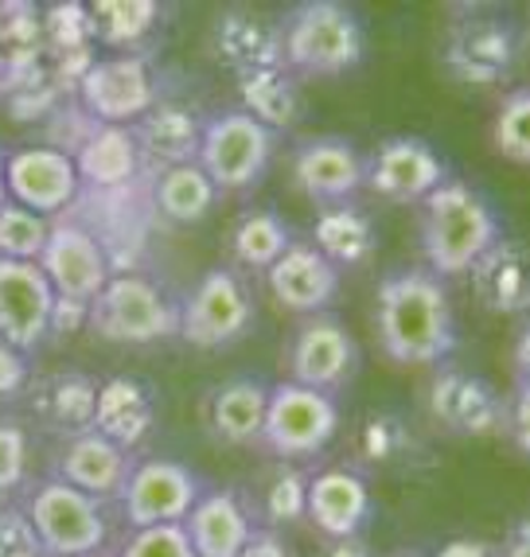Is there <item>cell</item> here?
<instances>
[{"instance_id":"obj_1","label":"cell","mask_w":530,"mask_h":557,"mask_svg":"<svg viewBox=\"0 0 530 557\" xmlns=\"http://www.w3.org/2000/svg\"><path fill=\"white\" fill-rule=\"evenodd\" d=\"M374 332L394 367H441L456 351L448 293L429 270H394L374 297Z\"/></svg>"},{"instance_id":"obj_2","label":"cell","mask_w":530,"mask_h":557,"mask_svg":"<svg viewBox=\"0 0 530 557\" xmlns=\"http://www.w3.org/2000/svg\"><path fill=\"white\" fill-rule=\"evenodd\" d=\"M500 242L492 203L465 180H445L421 199V253L433 277H460Z\"/></svg>"},{"instance_id":"obj_3","label":"cell","mask_w":530,"mask_h":557,"mask_svg":"<svg viewBox=\"0 0 530 557\" xmlns=\"http://www.w3.org/2000/svg\"><path fill=\"white\" fill-rule=\"evenodd\" d=\"M281 28V66L288 75H347L363 63V24L352 4L308 0L288 12Z\"/></svg>"},{"instance_id":"obj_4","label":"cell","mask_w":530,"mask_h":557,"mask_svg":"<svg viewBox=\"0 0 530 557\" xmlns=\"http://www.w3.org/2000/svg\"><path fill=\"white\" fill-rule=\"evenodd\" d=\"M86 324L106 344L149 347L180 332V305L145 273H110L102 293L90 300Z\"/></svg>"},{"instance_id":"obj_5","label":"cell","mask_w":530,"mask_h":557,"mask_svg":"<svg viewBox=\"0 0 530 557\" xmlns=\"http://www.w3.org/2000/svg\"><path fill=\"white\" fill-rule=\"evenodd\" d=\"M273 145H278V133H270L250 113L226 110L204 121L196 164L207 172L214 191H243L258 184L261 172L270 168Z\"/></svg>"},{"instance_id":"obj_6","label":"cell","mask_w":530,"mask_h":557,"mask_svg":"<svg viewBox=\"0 0 530 557\" xmlns=\"http://www.w3.org/2000/svg\"><path fill=\"white\" fill-rule=\"evenodd\" d=\"M340 433V406L332 394L308 391L297 382H278L270 386V406H266V429L261 445L281 460H312L320 456Z\"/></svg>"},{"instance_id":"obj_7","label":"cell","mask_w":530,"mask_h":557,"mask_svg":"<svg viewBox=\"0 0 530 557\" xmlns=\"http://www.w3.org/2000/svg\"><path fill=\"white\" fill-rule=\"evenodd\" d=\"M24 515H28L47 557L98 554L106 546V539H110V522H106L102 503H94L90 495L66 487L63 480L36 483Z\"/></svg>"},{"instance_id":"obj_8","label":"cell","mask_w":530,"mask_h":557,"mask_svg":"<svg viewBox=\"0 0 530 557\" xmlns=\"http://www.w3.org/2000/svg\"><path fill=\"white\" fill-rule=\"evenodd\" d=\"M254 327V300L234 270H207L180 305V339L196 351H223Z\"/></svg>"},{"instance_id":"obj_9","label":"cell","mask_w":530,"mask_h":557,"mask_svg":"<svg viewBox=\"0 0 530 557\" xmlns=\"http://www.w3.org/2000/svg\"><path fill=\"white\" fill-rule=\"evenodd\" d=\"M78 102L94 125H133L157 106V78L140 55H110L78 75Z\"/></svg>"},{"instance_id":"obj_10","label":"cell","mask_w":530,"mask_h":557,"mask_svg":"<svg viewBox=\"0 0 530 557\" xmlns=\"http://www.w3.org/2000/svg\"><path fill=\"white\" fill-rule=\"evenodd\" d=\"M355 367H359V347H355V335L347 332L344 320L317 312L293 332L288 382L335 398V391H344L347 382L355 379Z\"/></svg>"},{"instance_id":"obj_11","label":"cell","mask_w":530,"mask_h":557,"mask_svg":"<svg viewBox=\"0 0 530 557\" xmlns=\"http://www.w3.org/2000/svg\"><path fill=\"white\" fill-rule=\"evenodd\" d=\"M199 495H204V483L187 465H176V460H140V465H133L118 503H122L125 527L140 530L164 527V522H184Z\"/></svg>"},{"instance_id":"obj_12","label":"cell","mask_w":530,"mask_h":557,"mask_svg":"<svg viewBox=\"0 0 530 557\" xmlns=\"http://www.w3.org/2000/svg\"><path fill=\"white\" fill-rule=\"evenodd\" d=\"M448 180L445 160L421 137H391L382 140L363 160V187L391 203H421Z\"/></svg>"},{"instance_id":"obj_13","label":"cell","mask_w":530,"mask_h":557,"mask_svg":"<svg viewBox=\"0 0 530 557\" xmlns=\"http://www.w3.org/2000/svg\"><path fill=\"white\" fill-rule=\"evenodd\" d=\"M56 288L36 261L0 258V339L16 351H36L51 335Z\"/></svg>"},{"instance_id":"obj_14","label":"cell","mask_w":530,"mask_h":557,"mask_svg":"<svg viewBox=\"0 0 530 557\" xmlns=\"http://www.w3.org/2000/svg\"><path fill=\"white\" fill-rule=\"evenodd\" d=\"M429 413L456 437H492L507 425V398L465 367H441L429 386Z\"/></svg>"},{"instance_id":"obj_15","label":"cell","mask_w":530,"mask_h":557,"mask_svg":"<svg viewBox=\"0 0 530 557\" xmlns=\"http://www.w3.org/2000/svg\"><path fill=\"white\" fill-rule=\"evenodd\" d=\"M36 265L44 270V277L51 281L56 297L78 300V305H90L113 273L110 258H106V250H102V242L75 223L51 226V234H47L44 253H39Z\"/></svg>"},{"instance_id":"obj_16","label":"cell","mask_w":530,"mask_h":557,"mask_svg":"<svg viewBox=\"0 0 530 557\" xmlns=\"http://www.w3.org/2000/svg\"><path fill=\"white\" fill-rule=\"evenodd\" d=\"M4 187L16 207L36 214H56L75 203L78 172L63 149H16L4 157Z\"/></svg>"},{"instance_id":"obj_17","label":"cell","mask_w":530,"mask_h":557,"mask_svg":"<svg viewBox=\"0 0 530 557\" xmlns=\"http://www.w3.org/2000/svg\"><path fill=\"white\" fill-rule=\"evenodd\" d=\"M133 453L118 448L113 441H106L102 433H78V437H66L56 453V475L51 480H63L66 487L90 495L94 503H110L122 499L125 480L133 472Z\"/></svg>"},{"instance_id":"obj_18","label":"cell","mask_w":530,"mask_h":557,"mask_svg":"<svg viewBox=\"0 0 530 557\" xmlns=\"http://www.w3.org/2000/svg\"><path fill=\"white\" fill-rule=\"evenodd\" d=\"M371 487L352 468H324L308 475V507L305 522H312L320 539H359L371 522Z\"/></svg>"},{"instance_id":"obj_19","label":"cell","mask_w":530,"mask_h":557,"mask_svg":"<svg viewBox=\"0 0 530 557\" xmlns=\"http://www.w3.org/2000/svg\"><path fill=\"white\" fill-rule=\"evenodd\" d=\"M293 180L308 199L324 207L352 203L363 191V157L340 137L305 140L293 152Z\"/></svg>"},{"instance_id":"obj_20","label":"cell","mask_w":530,"mask_h":557,"mask_svg":"<svg viewBox=\"0 0 530 557\" xmlns=\"http://www.w3.org/2000/svg\"><path fill=\"white\" fill-rule=\"evenodd\" d=\"M160 406L149 382L133 374H113L98 382V406H94V433H102L125 453H137L157 433Z\"/></svg>"},{"instance_id":"obj_21","label":"cell","mask_w":530,"mask_h":557,"mask_svg":"<svg viewBox=\"0 0 530 557\" xmlns=\"http://www.w3.org/2000/svg\"><path fill=\"white\" fill-rule=\"evenodd\" d=\"M266 281L273 300L297 317H317L340 293V270L308 242H288V250L266 270Z\"/></svg>"},{"instance_id":"obj_22","label":"cell","mask_w":530,"mask_h":557,"mask_svg":"<svg viewBox=\"0 0 530 557\" xmlns=\"http://www.w3.org/2000/svg\"><path fill=\"white\" fill-rule=\"evenodd\" d=\"M196 557H238L258 530L254 507L238 492H204L184 519Z\"/></svg>"},{"instance_id":"obj_23","label":"cell","mask_w":530,"mask_h":557,"mask_svg":"<svg viewBox=\"0 0 530 557\" xmlns=\"http://www.w3.org/2000/svg\"><path fill=\"white\" fill-rule=\"evenodd\" d=\"M515 51H519L515 32L503 20H468L448 39L445 66L460 83L488 86L507 75V66L515 63Z\"/></svg>"},{"instance_id":"obj_24","label":"cell","mask_w":530,"mask_h":557,"mask_svg":"<svg viewBox=\"0 0 530 557\" xmlns=\"http://www.w3.org/2000/svg\"><path fill=\"white\" fill-rule=\"evenodd\" d=\"M94 406H98V382L83 371H56L32 382V418L63 441L94 429Z\"/></svg>"},{"instance_id":"obj_25","label":"cell","mask_w":530,"mask_h":557,"mask_svg":"<svg viewBox=\"0 0 530 557\" xmlns=\"http://www.w3.org/2000/svg\"><path fill=\"white\" fill-rule=\"evenodd\" d=\"M266 406H270V386L261 379H231L207 401V429L219 445L250 448L261 445L266 429Z\"/></svg>"},{"instance_id":"obj_26","label":"cell","mask_w":530,"mask_h":557,"mask_svg":"<svg viewBox=\"0 0 530 557\" xmlns=\"http://www.w3.org/2000/svg\"><path fill=\"white\" fill-rule=\"evenodd\" d=\"M133 140H137L140 160H152L160 168H176L192 164L199 152V133H204V121L187 106L176 102H157L140 121L130 125Z\"/></svg>"},{"instance_id":"obj_27","label":"cell","mask_w":530,"mask_h":557,"mask_svg":"<svg viewBox=\"0 0 530 557\" xmlns=\"http://www.w3.org/2000/svg\"><path fill=\"white\" fill-rule=\"evenodd\" d=\"M468 277H472L476 297H480V305L488 312L519 317L522 308H527V253H522V242L500 238L468 270Z\"/></svg>"},{"instance_id":"obj_28","label":"cell","mask_w":530,"mask_h":557,"mask_svg":"<svg viewBox=\"0 0 530 557\" xmlns=\"http://www.w3.org/2000/svg\"><path fill=\"white\" fill-rule=\"evenodd\" d=\"M78 184L90 187H125L140 172V152L130 125H94L78 140L75 157Z\"/></svg>"},{"instance_id":"obj_29","label":"cell","mask_w":530,"mask_h":557,"mask_svg":"<svg viewBox=\"0 0 530 557\" xmlns=\"http://www.w3.org/2000/svg\"><path fill=\"white\" fill-rule=\"evenodd\" d=\"M317 253H324L335 270H352V265H363L367 258L379 246V234H374L371 214L355 203H335L324 207L312 223V242H308Z\"/></svg>"},{"instance_id":"obj_30","label":"cell","mask_w":530,"mask_h":557,"mask_svg":"<svg viewBox=\"0 0 530 557\" xmlns=\"http://www.w3.org/2000/svg\"><path fill=\"white\" fill-rule=\"evenodd\" d=\"M214 47L234 75L281 66V28L254 12H226L214 28Z\"/></svg>"},{"instance_id":"obj_31","label":"cell","mask_w":530,"mask_h":557,"mask_svg":"<svg viewBox=\"0 0 530 557\" xmlns=\"http://www.w3.org/2000/svg\"><path fill=\"white\" fill-rule=\"evenodd\" d=\"M238 110L261 121L270 133L293 129L300 117V86L288 75L285 66H270V71H246L238 75Z\"/></svg>"},{"instance_id":"obj_32","label":"cell","mask_w":530,"mask_h":557,"mask_svg":"<svg viewBox=\"0 0 530 557\" xmlns=\"http://www.w3.org/2000/svg\"><path fill=\"white\" fill-rule=\"evenodd\" d=\"M157 20L160 4H152V0H94V4H86L90 44L113 47L122 55L157 28Z\"/></svg>"},{"instance_id":"obj_33","label":"cell","mask_w":530,"mask_h":557,"mask_svg":"<svg viewBox=\"0 0 530 557\" xmlns=\"http://www.w3.org/2000/svg\"><path fill=\"white\" fill-rule=\"evenodd\" d=\"M214 199H219V191H214V184L207 180V172L196 160L192 164L164 168L157 176V207L172 223H184V226L204 223L207 214H211Z\"/></svg>"},{"instance_id":"obj_34","label":"cell","mask_w":530,"mask_h":557,"mask_svg":"<svg viewBox=\"0 0 530 557\" xmlns=\"http://www.w3.org/2000/svg\"><path fill=\"white\" fill-rule=\"evenodd\" d=\"M288 226L273 211H246L231 234V250L243 270L266 273L288 250Z\"/></svg>"},{"instance_id":"obj_35","label":"cell","mask_w":530,"mask_h":557,"mask_svg":"<svg viewBox=\"0 0 530 557\" xmlns=\"http://www.w3.org/2000/svg\"><path fill=\"white\" fill-rule=\"evenodd\" d=\"M308 507V472L300 465H285L270 475V483L261 487V522L266 530L293 527V522H305Z\"/></svg>"},{"instance_id":"obj_36","label":"cell","mask_w":530,"mask_h":557,"mask_svg":"<svg viewBox=\"0 0 530 557\" xmlns=\"http://www.w3.org/2000/svg\"><path fill=\"white\" fill-rule=\"evenodd\" d=\"M414 448L409 437V425L391 413V409H379V413H367V421L359 425V456L374 468H391L402 465Z\"/></svg>"},{"instance_id":"obj_37","label":"cell","mask_w":530,"mask_h":557,"mask_svg":"<svg viewBox=\"0 0 530 557\" xmlns=\"http://www.w3.org/2000/svg\"><path fill=\"white\" fill-rule=\"evenodd\" d=\"M492 145L503 160L511 164H530V94L527 86H515L495 110Z\"/></svg>"},{"instance_id":"obj_38","label":"cell","mask_w":530,"mask_h":557,"mask_svg":"<svg viewBox=\"0 0 530 557\" xmlns=\"http://www.w3.org/2000/svg\"><path fill=\"white\" fill-rule=\"evenodd\" d=\"M51 234L44 214L24 211L16 203L0 207V258L9 261H39L44 242Z\"/></svg>"},{"instance_id":"obj_39","label":"cell","mask_w":530,"mask_h":557,"mask_svg":"<svg viewBox=\"0 0 530 557\" xmlns=\"http://www.w3.org/2000/svg\"><path fill=\"white\" fill-rule=\"evenodd\" d=\"M44 39V20L32 4H0V51L9 59L36 55Z\"/></svg>"},{"instance_id":"obj_40","label":"cell","mask_w":530,"mask_h":557,"mask_svg":"<svg viewBox=\"0 0 530 557\" xmlns=\"http://www.w3.org/2000/svg\"><path fill=\"white\" fill-rule=\"evenodd\" d=\"M118 557H196V549L187 542L184 522H164V527L130 530Z\"/></svg>"},{"instance_id":"obj_41","label":"cell","mask_w":530,"mask_h":557,"mask_svg":"<svg viewBox=\"0 0 530 557\" xmlns=\"http://www.w3.org/2000/svg\"><path fill=\"white\" fill-rule=\"evenodd\" d=\"M28 460H32L28 429L20 425L16 418H0V499L24 483Z\"/></svg>"},{"instance_id":"obj_42","label":"cell","mask_w":530,"mask_h":557,"mask_svg":"<svg viewBox=\"0 0 530 557\" xmlns=\"http://www.w3.org/2000/svg\"><path fill=\"white\" fill-rule=\"evenodd\" d=\"M0 557H47L24 507H0Z\"/></svg>"},{"instance_id":"obj_43","label":"cell","mask_w":530,"mask_h":557,"mask_svg":"<svg viewBox=\"0 0 530 557\" xmlns=\"http://www.w3.org/2000/svg\"><path fill=\"white\" fill-rule=\"evenodd\" d=\"M28 355L0 339V398H16L28 391Z\"/></svg>"},{"instance_id":"obj_44","label":"cell","mask_w":530,"mask_h":557,"mask_svg":"<svg viewBox=\"0 0 530 557\" xmlns=\"http://www.w3.org/2000/svg\"><path fill=\"white\" fill-rule=\"evenodd\" d=\"M238 557H297L293 549H288V542L281 539L278 530H266V527H258L250 534V542L243 546V554Z\"/></svg>"},{"instance_id":"obj_45","label":"cell","mask_w":530,"mask_h":557,"mask_svg":"<svg viewBox=\"0 0 530 557\" xmlns=\"http://www.w3.org/2000/svg\"><path fill=\"white\" fill-rule=\"evenodd\" d=\"M86 312L90 305H78V300L56 297V312H51V332H75L78 324H86Z\"/></svg>"},{"instance_id":"obj_46","label":"cell","mask_w":530,"mask_h":557,"mask_svg":"<svg viewBox=\"0 0 530 557\" xmlns=\"http://www.w3.org/2000/svg\"><path fill=\"white\" fill-rule=\"evenodd\" d=\"M437 557H495L492 546L480 539H453L437 549Z\"/></svg>"},{"instance_id":"obj_47","label":"cell","mask_w":530,"mask_h":557,"mask_svg":"<svg viewBox=\"0 0 530 557\" xmlns=\"http://www.w3.org/2000/svg\"><path fill=\"white\" fill-rule=\"evenodd\" d=\"M320 557H374V554L363 539H332V542H324Z\"/></svg>"},{"instance_id":"obj_48","label":"cell","mask_w":530,"mask_h":557,"mask_svg":"<svg viewBox=\"0 0 530 557\" xmlns=\"http://www.w3.org/2000/svg\"><path fill=\"white\" fill-rule=\"evenodd\" d=\"M500 557H530V527L527 522H519V527L511 530V539L503 542Z\"/></svg>"},{"instance_id":"obj_49","label":"cell","mask_w":530,"mask_h":557,"mask_svg":"<svg viewBox=\"0 0 530 557\" xmlns=\"http://www.w3.org/2000/svg\"><path fill=\"white\" fill-rule=\"evenodd\" d=\"M9 203V187H4V152H0V207Z\"/></svg>"},{"instance_id":"obj_50","label":"cell","mask_w":530,"mask_h":557,"mask_svg":"<svg viewBox=\"0 0 530 557\" xmlns=\"http://www.w3.org/2000/svg\"><path fill=\"white\" fill-rule=\"evenodd\" d=\"M78 557H102V554H78Z\"/></svg>"},{"instance_id":"obj_51","label":"cell","mask_w":530,"mask_h":557,"mask_svg":"<svg viewBox=\"0 0 530 557\" xmlns=\"http://www.w3.org/2000/svg\"><path fill=\"white\" fill-rule=\"evenodd\" d=\"M398 557H418V554H398Z\"/></svg>"}]
</instances>
